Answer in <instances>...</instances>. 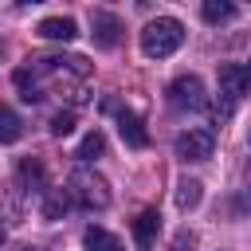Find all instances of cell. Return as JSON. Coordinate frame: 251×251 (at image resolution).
<instances>
[{
    "label": "cell",
    "mask_w": 251,
    "mask_h": 251,
    "mask_svg": "<svg viewBox=\"0 0 251 251\" xmlns=\"http://www.w3.org/2000/svg\"><path fill=\"white\" fill-rule=\"evenodd\" d=\"M180 43H184V24L173 20V16H157V20H149L145 31H141V51H145L149 59H169Z\"/></svg>",
    "instance_id": "1"
},
{
    "label": "cell",
    "mask_w": 251,
    "mask_h": 251,
    "mask_svg": "<svg viewBox=\"0 0 251 251\" xmlns=\"http://www.w3.org/2000/svg\"><path fill=\"white\" fill-rule=\"evenodd\" d=\"M27 71H31L35 78H47V82L67 86L71 78H75V82L86 78V75H90V63L78 59V55H31V59H27Z\"/></svg>",
    "instance_id": "2"
},
{
    "label": "cell",
    "mask_w": 251,
    "mask_h": 251,
    "mask_svg": "<svg viewBox=\"0 0 251 251\" xmlns=\"http://www.w3.org/2000/svg\"><path fill=\"white\" fill-rule=\"evenodd\" d=\"M67 196L78 204V208H106L110 204V184L94 173V169H75L67 176Z\"/></svg>",
    "instance_id": "3"
},
{
    "label": "cell",
    "mask_w": 251,
    "mask_h": 251,
    "mask_svg": "<svg viewBox=\"0 0 251 251\" xmlns=\"http://www.w3.org/2000/svg\"><path fill=\"white\" fill-rule=\"evenodd\" d=\"M169 106L173 110H204L208 106V94H204V82L196 75H180L169 82Z\"/></svg>",
    "instance_id": "4"
},
{
    "label": "cell",
    "mask_w": 251,
    "mask_h": 251,
    "mask_svg": "<svg viewBox=\"0 0 251 251\" xmlns=\"http://www.w3.org/2000/svg\"><path fill=\"white\" fill-rule=\"evenodd\" d=\"M212 149H216V133H212V129H184V133H176V141H173V153H176L180 161H208Z\"/></svg>",
    "instance_id": "5"
},
{
    "label": "cell",
    "mask_w": 251,
    "mask_h": 251,
    "mask_svg": "<svg viewBox=\"0 0 251 251\" xmlns=\"http://www.w3.org/2000/svg\"><path fill=\"white\" fill-rule=\"evenodd\" d=\"M247 86H251V67H243V63H224L220 67V94H224V102L235 106L247 94Z\"/></svg>",
    "instance_id": "6"
},
{
    "label": "cell",
    "mask_w": 251,
    "mask_h": 251,
    "mask_svg": "<svg viewBox=\"0 0 251 251\" xmlns=\"http://www.w3.org/2000/svg\"><path fill=\"white\" fill-rule=\"evenodd\" d=\"M90 27H94L90 35H94L98 47H114V43L122 39V20H118L114 12H102V8L90 12Z\"/></svg>",
    "instance_id": "7"
},
{
    "label": "cell",
    "mask_w": 251,
    "mask_h": 251,
    "mask_svg": "<svg viewBox=\"0 0 251 251\" xmlns=\"http://www.w3.org/2000/svg\"><path fill=\"white\" fill-rule=\"evenodd\" d=\"M118 133H122V141L129 149H145L149 145V129H145V122L133 110H118Z\"/></svg>",
    "instance_id": "8"
},
{
    "label": "cell",
    "mask_w": 251,
    "mask_h": 251,
    "mask_svg": "<svg viewBox=\"0 0 251 251\" xmlns=\"http://www.w3.org/2000/svg\"><path fill=\"white\" fill-rule=\"evenodd\" d=\"M39 35H43V39H59V43H71V39L78 35V24H75L71 16H47V20L39 24Z\"/></svg>",
    "instance_id": "9"
},
{
    "label": "cell",
    "mask_w": 251,
    "mask_h": 251,
    "mask_svg": "<svg viewBox=\"0 0 251 251\" xmlns=\"http://www.w3.org/2000/svg\"><path fill=\"white\" fill-rule=\"evenodd\" d=\"M157 231H161V216H157V208H145V212L133 220V235H137V243H141V247H149Z\"/></svg>",
    "instance_id": "10"
},
{
    "label": "cell",
    "mask_w": 251,
    "mask_h": 251,
    "mask_svg": "<svg viewBox=\"0 0 251 251\" xmlns=\"http://www.w3.org/2000/svg\"><path fill=\"white\" fill-rule=\"evenodd\" d=\"M82 247L86 251H122V239L110 235L106 227H86L82 231Z\"/></svg>",
    "instance_id": "11"
},
{
    "label": "cell",
    "mask_w": 251,
    "mask_h": 251,
    "mask_svg": "<svg viewBox=\"0 0 251 251\" xmlns=\"http://www.w3.org/2000/svg\"><path fill=\"white\" fill-rule=\"evenodd\" d=\"M67 208H71V196L63 188H47L43 192V220H63Z\"/></svg>",
    "instance_id": "12"
},
{
    "label": "cell",
    "mask_w": 251,
    "mask_h": 251,
    "mask_svg": "<svg viewBox=\"0 0 251 251\" xmlns=\"http://www.w3.org/2000/svg\"><path fill=\"white\" fill-rule=\"evenodd\" d=\"M20 137H24V122H20V114L8 110V106H0V145H12V141H20Z\"/></svg>",
    "instance_id": "13"
},
{
    "label": "cell",
    "mask_w": 251,
    "mask_h": 251,
    "mask_svg": "<svg viewBox=\"0 0 251 251\" xmlns=\"http://www.w3.org/2000/svg\"><path fill=\"white\" fill-rule=\"evenodd\" d=\"M20 180L24 184H31V192H47V180H43V165L35 161V157H27V161H20Z\"/></svg>",
    "instance_id": "14"
},
{
    "label": "cell",
    "mask_w": 251,
    "mask_h": 251,
    "mask_svg": "<svg viewBox=\"0 0 251 251\" xmlns=\"http://www.w3.org/2000/svg\"><path fill=\"white\" fill-rule=\"evenodd\" d=\"M200 196H204V192H200V180H188V176H184V180L176 184V208H180V212H192V208L200 204Z\"/></svg>",
    "instance_id": "15"
},
{
    "label": "cell",
    "mask_w": 251,
    "mask_h": 251,
    "mask_svg": "<svg viewBox=\"0 0 251 251\" xmlns=\"http://www.w3.org/2000/svg\"><path fill=\"white\" fill-rule=\"evenodd\" d=\"M204 20L208 24H227V20H235V4H227V0H204Z\"/></svg>",
    "instance_id": "16"
},
{
    "label": "cell",
    "mask_w": 251,
    "mask_h": 251,
    "mask_svg": "<svg viewBox=\"0 0 251 251\" xmlns=\"http://www.w3.org/2000/svg\"><path fill=\"white\" fill-rule=\"evenodd\" d=\"M16 86H20V98H24V102H39V98H43V94H39V82H35V75H31L27 67L16 71Z\"/></svg>",
    "instance_id": "17"
},
{
    "label": "cell",
    "mask_w": 251,
    "mask_h": 251,
    "mask_svg": "<svg viewBox=\"0 0 251 251\" xmlns=\"http://www.w3.org/2000/svg\"><path fill=\"white\" fill-rule=\"evenodd\" d=\"M102 153H106V137L94 129V133H86V137H82V145H78V153H75V157H82V161H94V157H102Z\"/></svg>",
    "instance_id": "18"
},
{
    "label": "cell",
    "mask_w": 251,
    "mask_h": 251,
    "mask_svg": "<svg viewBox=\"0 0 251 251\" xmlns=\"http://www.w3.org/2000/svg\"><path fill=\"white\" fill-rule=\"evenodd\" d=\"M51 133H55V137H67V133H75V114H71V110H59V114L51 118Z\"/></svg>",
    "instance_id": "19"
},
{
    "label": "cell",
    "mask_w": 251,
    "mask_h": 251,
    "mask_svg": "<svg viewBox=\"0 0 251 251\" xmlns=\"http://www.w3.org/2000/svg\"><path fill=\"white\" fill-rule=\"evenodd\" d=\"M0 247H4V224H0Z\"/></svg>",
    "instance_id": "20"
},
{
    "label": "cell",
    "mask_w": 251,
    "mask_h": 251,
    "mask_svg": "<svg viewBox=\"0 0 251 251\" xmlns=\"http://www.w3.org/2000/svg\"><path fill=\"white\" fill-rule=\"evenodd\" d=\"M16 251H31V247H16Z\"/></svg>",
    "instance_id": "21"
}]
</instances>
